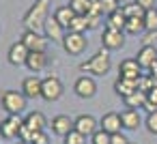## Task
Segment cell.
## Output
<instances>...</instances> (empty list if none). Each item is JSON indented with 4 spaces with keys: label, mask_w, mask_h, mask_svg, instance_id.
<instances>
[{
    "label": "cell",
    "mask_w": 157,
    "mask_h": 144,
    "mask_svg": "<svg viewBox=\"0 0 157 144\" xmlns=\"http://www.w3.org/2000/svg\"><path fill=\"white\" fill-rule=\"evenodd\" d=\"M144 125H146L148 133H155V135H157V110H155V112H148V116H146Z\"/></svg>",
    "instance_id": "e575fe53"
},
{
    "label": "cell",
    "mask_w": 157,
    "mask_h": 144,
    "mask_svg": "<svg viewBox=\"0 0 157 144\" xmlns=\"http://www.w3.org/2000/svg\"><path fill=\"white\" fill-rule=\"evenodd\" d=\"M136 60H138V65H140L142 69H151V65L157 60V47H153V45H142L140 52H138V56H136Z\"/></svg>",
    "instance_id": "ac0fdd59"
},
{
    "label": "cell",
    "mask_w": 157,
    "mask_h": 144,
    "mask_svg": "<svg viewBox=\"0 0 157 144\" xmlns=\"http://www.w3.org/2000/svg\"><path fill=\"white\" fill-rule=\"evenodd\" d=\"M33 135H35V133H33V131H30L26 125H22V129H20V135H17V138H20V142H24V144H30V142H33Z\"/></svg>",
    "instance_id": "8d00e7d4"
},
{
    "label": "cell",
    "mask_w": 157,
    "mask_h": 144,
    "mask_svg": "<svg viewBox=\"0 0 157 144\" xmlns=\"http://www.w3.org/2000/svg\"><path fill=\"white\" fill-rule=\"evenodd\" d=\"M142 67L138 65V60L136 58H125L123 63H121V67H118V78H125V80H138L142 73Z\"/></svg>",
    "instance_id": "7c38bea8"
},
{
    "label": "cell",
    "mask_w": 157,
    "mask_h": 144,
    "mask_svg": "<svg viewBox=\"0 0 157 144\" xmlns=\"http://www.w3.org/2000/svg\"><path fill=\"white\" fill-rule=\"evenodd\" d=\"M123 103H125V108H129V110H140V108L146 105V93L136 90V93H131L129 97H125Z\"/></svg>",
    "instance_id": "7402d4cb"
},
{
    "label": "cell",
    "mask_w": 157,
    "mask_h": 144,
    "mask_svg": "<svg viewBox=\"0 0 157 144\" xmlns=\"http://www.w3.org/2000/svg\"><path fill=\"white\" fill-rule=\"evenodd\" d=\"M144 110H148V112H155L157 110V86H153L146 93V105H144Z\"/></svg>",
    "instance_id": "1f68e13d"
},
{
    "label": "cell",
    "mask_w": 157,
    "mask_h": 144,
    "mask_svg": "<svg viewBox=\"0 0 157 144\" xmlns=\"http://www.w3.org/2000/svg\"><path fill=\"white\" fill-rule=\"evenodd\" d=\"M43 37L45 39H52V41H63L65 39V28L54 20V15L48 17V22L43 26Z\"/></svg>",
    "instance_id": "2e32d148"
},
{
    "label": "cell",
    "mask_w": 157,
    "mask_h": 144,
    "mask_svg": "<svg viewBox=\"0 0 157 144\" xmlns=\"http://www.w3.org/2000/svg\"><path fill=\"white\" fill-rule=\"evenodd\" d=\"M151 88H153V78H151V73H148V75H140V78H138V90L148 93Z\"/></svg>",
    "instance_id": "836d02e7"
},
{
    "label": "cell",
    "mask_w": 157,
    "mask_h": 144,
    "mask_svg": "<svg viewBox=\"0 0 157 144\" xmlns=\"http://www.w3.org/2000/svg\"><path fill=\"white\" fill-rule=\"evenodd\" d=\"M99 2H101V11H103L105 15H110V13H114V11L121 9V2H118V0H99Z\"/></svg>",
    "instance_id": "d6a6232c"
},
{
    "label": "cell",
    "mask_w": 157,
    "mask_h": 144,
    "mask_svg": "<svg viewBox=\"0 0 157 144\" xmlns=\"http://www.w3.org/2000/svg\"><path fill=\"white\" fill-rule=\"evenodd\" d=\"M155 9H157V7H155Z\"/></svg>",
    "instance_id": "f6af8a7d"
},
{
    "label": "cell",
    "mask_w": 157,
    "mask_h": 144,
    "mask_svg": "<svg viewBox=\"0 0 157 144\" xmlns=\"http://www.w3.org/2000/svg\"><path fill=\"white\" fill-rule=\"evenodd\" d=\"M110 144H129V140H127V135H125L123 131H118V133H112Z\"/></svg>",
    "instance_id": "ab89813d"
},
{
    "label": "cell",
    "mask_w": 157,
    "mask_h": 144,
    "mask_svg": "<svg viewBox=\"0 0 157 144\" xmlns=\"http://www.w3.org/2000/svg\"><path fill=\"white\" fill-rule=\"evenodd\" d=\"M142 43H144V45H153V47H157V30H146L144 37H142Z\"/></svg>",
    "instance_id": "d590c367"
},
{
    "label": "cell",
    "mask_w": 157,
    "mask_h": 144,
    "mask_svg": "<svg viewBox=\"0 0 157 144\" xmlns=\"http://www.w3.org/2000/svg\"><path fill=\"white\" fill-rule=\"evenodd\" d=\"M138 90V80H125V78H118L116 82H114V93L118 95V97H129L131 93H136Z\"/></svg>",
    "instance_id": "44dd1931"
},
{
    "label": "cell",
    "mask_w": 157,
    "mask_h": 144,
    "mask_svg": "<svg viewBox=\"0 0 157 144\" xmlns=\"http://www.w3.org/2000/svg\"><path fill=\"white\" fill-rule=\"evenodd\" d=\"M99 125H101V129L108 131L110 135H112V133H118V131L123 129V120H121V114H118V112H108V114H103V118L99 120Z\"/></svg>",
    "instance_id": "4fadbf2b"
},
{
    "label": "cell",
    "mask_w": 157,
    "mask_h": 144,
    "mask_svg": "<svg viewBox=\"0 0 157 144\" xmlns=\"http://www.w3.org/2000/svg\"><path fill=\"white\" fill-rule=\"evenodd\" d=\"M148 71H151V75H155V78H157V60L151 65V69H148Z\"/></svg>",
    "instance_id": "b9f144b4"
},
{
    "label": "cell",
    "mask_w": 157,
    "mask_h": 144,
    "mask_svg": "<svg viewBox=\"0 0 157 144\" xmlns=\"http://www.w3.org/2000/svg\"><path fill=\"white\" fill-rule=\"evenodd\" d=\"M17 144H24V142H17Z\"/></svg>",
    "instance_id": "7bdbcfd3"
},
{
    "label": "cell",
    "mask_w": 157,
    "mask_h": 144,
    "mask_svg": "<svg viewBox=\"0 0 157 144\" xmlns=\"http://www.w3.org/2000/svg\"><path fill=\"white\" fill-rule=\"evenodd\" d=\"M101 17H103V15H86V24H88V30L97 28V26L101 24Z\"/></svg>",
    "instance_id": "f35d334b"
},
{
    "label": "cell",
    "mask_w": 157,
    "mask_h": 144,
    "mask_svg": "<svg viewBox=\"0 0 157 144\" xmlns=\"http://www.w3.org/2000/svg\"><path fill=\"white\" fill-rule=\"evenodd\" d=\"M65 144H86V135H82L80 131L71 129V131L65 135Z\"/></svg>",
    "instance_id": "4dcf8cb0"
},
{
    "label": "cell",
    "mask_w": 157,
    "mask_h": 144,
    "mask_svg": "<svg viewBox=\"0 0 157 144\" xmlns=\"http://www.w3.org/2000/svg\"><path fill=\"white\" fill-rule=\"evenodd\" d=\"M136 5H140L144 11H148V9H155V5H157V0H133Z\"/></svg>",
    "instance_id": "60d3db41"
},
{
    "label": "cell",
    "mask_w": 157,
    "mask_h": 144,
    "mask_svg": "<svg viewBox=\"0 0 157 144\" xmlns=\"http://www.w3.org/2000/svg\"><path fill=\"white\" fill-rule=\"evenodd\" d=\"M123 45H125V30L103 28V32H101V47L112 52V50H121Z\"/></svg>",
    "instance_id": "8992f818"
},
{
    "label": "cell",
    "mask_w": 157,
    "mask_h": 144,
    "mask_svg": "<svg viewBox=\"0 0 157 144\" xmlns=\"http://www.w3.org/2000/svg\"><path fill=\"white\" fill-rule=\"evenodd\" d=\"M110 140H112V135L108 131H103V129H97L90 135V144H110Z\"/></svg>",
    "instance_id": "f546056e"
},
{
    "label": "cell",
    "mask_w": 157,
    "mask_h": 144,
    "mask_svg": "<svg viewBox=\"0 0 157 144\" xmlns=\"http://www.w3.org/2000/svg\"><path fill=\"white\" fill-rule=\"evenodd\" d=\"M41 84H43L41 78H35V75L24 78V82H22V93L26 95V99H37V97H41Z\"/></svg>",
    "instance_id": "5bb4252c"
},
{
    "label": "cell",
    "mask_w": 157,
    "mask_h": 144,
    "mask_svg": "<svg viewBox=\"0 0 157 144\" xmlns=\"http://www.w3.org/2000/svg\"><path fill=\"white\" fill-rule=\"evenodd\" d=\"M26 95L22 93V90H5L2 93V97H0V103H2V108H5V112H9V114H22L24 110H26Z\"/></svg>",
    "instance_id": "3957f363"
},
{
    "label": "cell",
    "mask_w": 157,
    "mask_h": 144,
    "mask_svg": "<svg viewBox=\"0 0 157 144\" xmlns=\"http://www.w3.org/2000/svg\"><path fill=\"white\" fill-rule=\"evenodd\" d=\"M80 71L82 73H90V75H105L110 71V52L105 47H101L97 54H93L86 63H80Z\"/></svg>",
    "instance_id": "7a4b0ae2"
},
{
    "label": "cell",
    "mask_w": 157,
    "mask_h": 144,
    "mask_svg": "<svg viewBox=\"0 0 157 144\" xmlns=\"http://www.w3.org/2000/svg\"><path fill=\"white\" fill-rule=\"evenodd\" d=\"M142 30H146L144 28V17H131V20H127V24H125V32L127 35H133L136 37Z\"/></svg>",
    "instance_id": "484cf974"
},
{
    "label": "cell",
    "mask_w": 157,
    "mask_h": 144,
    "mask_svg": "<svg viewBox=\"0 0 157 144\" xmlns=\"http://www.w3.org/2000/svg\"><path fill=\"white\" fill-rule=\"evenodd\" d=\"M28 54H30V50H28L22 41H15V43L9 47V52H7V58H9V63H11L13 67H22V65H26Z\"/></svg>",
    "instance_id": "9c48e42d"
},
{
    "label": "cell",
    "mask_w": 157,
    "mask_h": 144,
    "mask_svg": "<svg viewBox=\"0 0 157 144\" xmlns=\"http://www.w3.org/2000/svg\"><path fill=\"white\" fill-rule=\"evenodd\" d=\"M30 52H45V37L41 32H35V30H24L22 39H20Z\"/></svg>",
    "instance_id": "30bf717a"
},
{
    "label": "cell",
    "mask_w": 157,
    "mask_h": 144,
    "mask_svg": "<svg viewBox=\"0 0 157 144\" xmlns=\"http://www.w3.org/2000/svg\"><path fill=\"white\" fill-rule=\"evenodd\" d=\"M73 17H75V13H73V9H69V7H58V9L54 11V20H56L63 28H69V24H71Z\"/></svg>",
    "instance_id": "603a6c76"
},
{
    "label": "cell",
    "mask_w": 157,
    "mask_h": 144,
    "mask_svg": "<svg viewBox=\"0 0 157 144\" xmlns=\"http://www.w3.org/2000/svg\"><path fill=\"white\" fill-rule=\"evenodd\" d=\"M50 5H52V0H35V5L26 11V15L22 20L26 30L43 32V26L50 17Z\"/></svg>",
    "instance_id": "6da1fadb"
},
{
    "label": "cell",
    "mask_w": 157,
    "mask_h": 144,
    "mask_svg": "<svg viewBox=\"0 0 157 144\" xmlns=\"http://www.w3.org/2000/svg\"><path fill=\"white\" fill-rule=\"evenodd\" d=\"M26 67L33 71V73H39L48 67V54L45 52H30L28 54V60H26Z\"/></svg>",
    "instance_id": "d6986e66"
},
{
    "label": "cell",
    "mask_w": 157,
    "mask_h": 144,
    "mask_svg": "<svg viewBox=\"0 0 157 144\" xmlns=\"http://www.w3.org/2000/svg\"><path fill=\"white\" fill-rule=\"evenodd\" d=\"M67 30H71V32H84V30H88L86 15H75V17L71 20V24H69V28H67Z\"/></svg>",
    "instance_id": "83f0119b"
},
{
    "label": "cell",
    "mask_w": 157,
    "mask_h": 144,
    "mask_svg": "<svg viewBox=\"0 0 157 144\" xmlns=\"http://www.w3.org/2000/svg\"><path fill=\"white\" fill-rule=\"evenodd\" d=\"M144 28L146 30H157V9H148L144 13Z\"/></svg>",
    "instance_id": "f1b7e54d"
},
{
    "label": "cell",
    "mask_w": 157,
    "mask_h": 144,
    "mask_svg": "<svg viewBox=\"0 0 157 144\" xmlns=\"http://www.w3.org/2000/svg\"><path fill=\"white\" fill-rule=\"evenodd\" d=\"M73 90H75V95L80 99H90V97L97 95V82L93 78H88V75H80L75 80V84H73Z\"/></svg>",
    "instance_id": "ba28073f"
},
{
    "label": "cell",
    "mask_w": 157,
    "mask_h": 144,
    "mask_svg": "<svg viewBox=\"0 0 157 144\" xmlns=\"http://www.w3.org/2000/svg\"><path fill=\"white\" fill-rule=\"evenodd\" d=\"M121 120H123V129H129V131H136L140 125H142V116L138 110H125L121 112Z\"/></svg>",
    "instance_id": "ffe728a7"
},
{
    "label": "cell",
    "mask_w": 157,
    "mask_h": 144,
    "mask_svg": "<svg viewBox=\"0 0 157 144\" xmlns=\"http://www.w3.org/2000/svg\"><path fill=\"white\" fill-rule=\"evenodd\" d=\"M48 142H50L48 133H45V131H37V133L33 135V142H30V144H48Z\"/></svg>",
    "instance_id": "74e56055"
},
{
    "label": "cell",
    "mask_w": 157,
    "mask_h": 144,
    "mask_svg": "<svg viewBox=\"0 0 157 144\" xmlns=\"http://www.w3.org/2000/svg\"><path fill=\"white\" fill-rule=\"evenodd\" d=\"M73 129H75V131H80L82 135L90 138V135L97 131V118H95V116H90V114H80V116L73 120Z\"/></svg>",
    "instance_id": "8fae6325"
},
{
    "label": "cell",
    "mask_w": 157,
    "mask_h": 144,
    "mask_svg": "<svg viewBox=\"0 0 157 144\" xmlns=\"http://www.w3.org/2000/svg\"><path fill=\"white\" fill-rule=\"evenodd\" d=\"M86 45H88V41H86V37H84V32H67L65 35V39H63V47H65V52L67 54H71V56H80L84 50H86Z\"/></svg>",
    "instance_id": "5b68a950"
},
{
    "label": "cell",
    "mask_w": 157,
    "mask_h": 144,
    "mask_svg": "<svg viewBox=\"0 0 157 144\" xmlns=\"http://www.w3.org/2000/svg\"><path fill=\"white\" fill-rule=\"evenodd\" d=\"M22 125H24V120L17 114H9L7 118L0 120V135H2L5 140H15L20 135Z\"/></svg>",
    "instance_id": "52a82bcc"
},
{
    "label": "cell",
    "mask_w": 157,
    "mask_h": 144,
    "mask_svg": "<svg viewBox=\"0 0 157 144\" xmlns=\"http://www.w3.org/2000/svg\"><path fill=\"white\" fill-rule=\"evenodd\" d=\"M105 28H116V30H125V24H127V17L123 15V11H114L110 15H105Z\"/></svg>",
    "instance_id": "cb8c5ba5"
},
{
    "label": "cell",
    "mask_w": 157,
    "mask_h": 144,
    "mask_svg": "<svg viewBox=\"0 0 157 144\" xmlns=\"http://www.w3.org/2000/svg\"><path fill=\"white\" fill-rule=\"evenodd\" d=\"M24 125H26L33 133H37V131H45V127H48V118H45L43 112H30V114L24 118Z\"/></svg>",
    "instance_id": "e0dca14e"
},
{
    "label": "cell",
    "mask_w": 157,
    "mask_h": 144,
    "mask_svg": "<svg viewBox=\"0 0 157 144\" xmlns=\"http://www.w3.org/2000/svg\"><path fill=\"white\" fill-rule=\"evenodd\" d=\"M63 90H65V86H63V82H60V78H56V75H50V78H43V84H41V99H45V101H58L60 97H63Z\"/></svg>",
    "instance_id": "277c9868"
},
{
    "label": "cell",
    "mask_w": 157,
    "mask_h": 144,
    "mask_svg": "<svg viewBox=\"0 0 157 144\" xmlns=\"http://www.w3.org/2000/svg\"><path fill=\"white\" fill-rule=\"evenodd\" d=\"M129 144H133V142H129Z\"/></svg>",
    "instance_id": "ee69618b"
},
{
    "label": "cell",
    "mask_w": 157,
    "mask_h": 144,
    "mask_svg": "<svg viewBox=\"0 0 157 144\" xmlns=\"http://www.w3.org/2000/svg\"><path fill=\"white\" fill-rule=\"evenodd\" d=\"M71 129H73V118H71V116H67V114H58V116L52 118V131H54L56 135L65 138Z\"/></svg>",
    "instance_id": "9a60e30c"
},
{
    "label": "cell",
    "mask_w": 157,
    "mask_h": 144,
    "mask_svg": "<svg viewBox=\"0 0 157 144\" xmlns=\"http://www.w3.org/2000/svg\"><path fill=\"white\" fill-rule=\"evenodd\" d=\"M90 2L93 0H69V9H73L75 15H86L90 9Z\"/></svg>",
    "instance_id": "4316f807"
},
{
    "label": "cell",
    "mask_w": 157,
    "mask_h": 144,
    "mask_svg": "<svg viewBox=\"0 0 157 144\" xmlns=\"http://www.w3.org/2000/svg\"><path fill=\"white\" fill-rule=\"evenodd\" d=\"M121 11H123V15H125L127 20H131V17H144V13H146V11H144L140 5H136V2H127V5H123Z\"/></svg>",
    "instance_id": "d4e9b609"
}]
</instances>
